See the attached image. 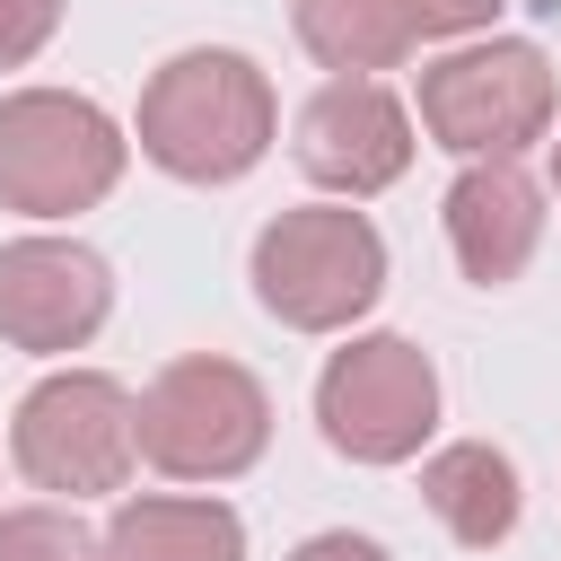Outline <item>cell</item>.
<instances>
[{"label": "cell", "instance_id": "9a60e30c", "mask_svg": "<svg viewBox=\"0 0 561 561\" xmlns=\"http://www.w3.org/2000/svg\"><path fill=\"white\" fill-rule=\"evenodd\" d=\"M61 9L70 0H0V70H26L61 35Z\"/></svg>", "mask_w": 561, "mask_h": 561}, {"label": "cell", "instance_id": "7c38bea8", "mask_svg": "<svg viewBox=\"0 0 561 561\" xmlns=\"http://www.w3.org/2000/svg\"><path fill=\"white\" fill-rule=\"evenodd\" d=\"M105 561H245V517L228 500H123L105 517Z\"/></svg>", "mask_w": 561, "mask_h": 561}, {"label": "cell", "instance_id": "4fadbf2b", "mask_svg": "<svg viewBox=\"0 0 561 561\" xmlns=\"http://www.w3.org/2000/svg\"><path fill=\"white\" fill-rule=\"evenodd\" d=\"M289 26L333 79H351V70L377 79L421 44L412 35V0H289Z\"/></svg>", "mask_w": 561, "mask_h": 561}, {"label": "cell", "instance_id": "3957f363", "mask_svg": "<svg viewBox=\"0 0 561 561\" xmlns=\"http://www.w3.org/2000/svg\"><path fill=\"white\" fill-rule=\"evenodd\" d=\"M272 447V394L245 359L184 351L140 386V465L167 482H237Z\"/></svg>", "mask_w": 561, "mask_h": 561}, {"label": "cell", "instance_id": "30bf717a", "mask_svg": "<svg viewBox=\"0 0 561 561\" xmlns=\"http://www.w3.org/2000/svg\"><path fill=\"white\" fill-rule=\"evenodd\" d=\"M447 245H456V272L473 289H508L535 245H543V193L517 158H465V175L447 184Z\"/></svg>", "mask_w": 561, "mask_h": 561}, {"label": "cell", "instance_id": "ba28073f", "mask_svg": "<svg viewBox=\"0 0 561 561\" xmlns=\"http://www.w3.org/2000/svg\"><path fill=\"white\" fill-rule=\"evenodd\" d=\"M114 316V272L79 237H9L0 245V342L61 359L88 351Z\"/></svg>", "mask_w": 561, "mask_h": 561}, {"label": "cell", "instance_id": "5b68a950", "mask_svg": "<svg viewBox=\"0 0 561 561\" xmlns=\"http://www.w3.org/2000/svg\"><path fill=\"white\" fill-rule=\"evenodd\" d=\"M123 123L79 88H9L0 96V210L79 219L123 184Z\"/></svg>", "mask_w": 561, "mask_h": 561}, {"label": "cell", "instance_id": "7a4b0ae2", "mask_svg": "<svg viewBox=\"0 0 561 561\" xmlns=\"http://www.w3.org/2000/svg\"><path fill=\"white\" fill-rule=\"evenodd\" d=\"M245 280H254L272 324H289V333H351L386 298V237L351 202H298V210L263 219Z\"/></svg>", "mask_w": 561, "mask_h": 561}, {"label": "cell", "instance_id": "5bb4252c", "mask_svg": "<svg viewBox=\"0 0 561 561\" xmlns=\"http://www.w3.org/2000/svg\"><path fill=\"white\" fill-rule=\"evenodd\" d=\"M0 561H105V535H88L70 500H26L0 508Z\"/></svg>", "mask_w": 561, "mask_h": 561}, {"label": "cell", "instance_id": "277c9868", "mask_svg": "<svg viewBox=\"0 0 561 561\" xmlns=\"http://www.w3.org/2000/svg\"><path fill=\"white\" fill-rule=\"evenodd\" d=\"M9 465L53 491V500H96L123 491L140 465V394L105 368H53L18 394L9 412Z\"/></svg>", "mask_w": 561, "mask_h": 561}, {"label": "cell", "instance_id": "6da1fadb", "mask_svg": "<svg viewBox=\"0 0 561 561\" xmlns=\"http://www.w3.org/2000/svg\"><path fill=\"white\" fill-rule=\"evenodd\" d=\"M272 131H280L272 79L245 53H228V44H193V53L158 61L149 88H140V123H131L140 158L158 175H175V184H237V175H254Z\"/></svg>", "mask_w": 561, "mask_h": 561}, {"label": "cell", "instance_id": "ac0fdd59", "mask_svg": "<svg viewBox=\"0 0 561 561\" xmlns=\"http://www.w3.org/2000/svg\"><path fill=\"white\" fill-rule=\"evenodd\" d=\"M552 193H561V140H552Z\"/></svg>", "mask_w": 561, "mask_h": 561}, {"label": "cell", "instance_id": "2e32d148", "mask_svg": "<svg viewBox=\"0 0 561 561\" xmlns=\"http://www.w3.org/2000/svg\"><path fill=\"white\" fill-rule=\"evenodd\" d=\"M508 0H412V35L421 44H456V35H473V26H491Z\"/></svg>", "mask_w": 561, "mask_h": 561}, {"label": "cell", "instance_id": "8fae6325", "mask_svg": "<svg viewBox=\"0 0 561 561\" xmlns=\"http://www.w3.org/2000/svg\"><path fill=\"white\" fill-rule=\"evenodd\" d=\"M421 500H430V517H438L465 552L508 543V535H517V508H526L517 465H508L491 438H456V447H438V456L421 465Z\"/></svg>", "mask_w": 561, "mask_h": 561}, {"label": "cell", "instance_id": "8992f818", "mask_svg": "<svg viewBox=\"0 0 561 561\" xmlns=\"http://www.w3.org/2000/svg\"><path fill=\"white\" fill-rule=\"evenodd\" d=\"M421 131L456 158H517L552 131V61L526 35L456 44L421 70Z\"/></svg>", "mask_w": 561, "mask_h": 561}, {"label": "cell", "instance_id": "9c48e42d", "mask_svg": "<svg viewBox=\"0 0 561 561\" xmlns=\"http://www.w3.org/2000/svg\"><path fill=\"white\" fill-rule=\"evenodd\" d=\"M289 158L307 184H324L333 202H368L386 193L403 167H412V114L386 79H324L307 105H298V131H289Z\"/></svg>", "mask_w": 561, "mask_h": 561}, {"label": "cell", "instance_id": "e0dca14e", "mask_svg": "<svg viewBox=\"0 0 561 561\" xmlns=\"http://www.w3.org/2000/svg\"><path fill=\"white\" fill-rule=\"evenodd\" d=\"M289 561H386V543H368V535H351V526H333V535H307Z\"/></svg>", "mask_w": 561, "mask_h": 561}, {"label": "cell", "instance_id": "52a82bcc", "mask_svg": "<svg viewBox=\"0 0 561 561\" xmlns=\"http://www.w3.org/2000/svg\"><path fill=\"white\" fill-rule=\"evenodd\" d=\"M316 430L351 465H412L438 430V368L403 333H351L316 377Z\"/></svg>", "mask_w": 561, "mask_h": 561}]
</instances>
